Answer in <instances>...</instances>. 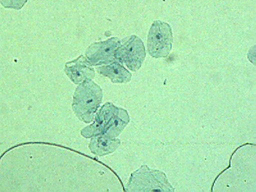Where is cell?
<instances>
[{"instance_id":"1","label":"cell","mask_w":256,"mask_h":192,"mask_svg":"<svg viewBox=\"0 0 256 192\" xmlns=\"http://www.w3.org/2000/svg\"><path fill=\"white\" fill-rule=\"evenodd\" d=\"M104 93L100 86L92 80L78 84L73 96L72 108L80 120L92 122L96 112L100 108Z\"/></svg>"},{"instance_id":"2","label":"cell","mask_w":256,"mask_h":192,"mask_svg":"<svg viewBox=\"0 0 256 192\" xmlns=\"http://www.w3.org/2000/svg\"><path fill=\"white\" fill-rule=\"evenodd\" d=\"M128 192H175L166 173L144 164L130 176Z\"/></svg>"},{"instance_id":"3","label":"cell","mask_w":256,"mask_h":192,"mask_svg":"<svg viewBox=\"0 0 256 192\" xmlns=\"http://www.w3.org/2000/svg\"><path fill=\"white\" fill-rule=\"evenodd\" d=\"M172 28L166 22L156 20L148 34V50L153 58H166L172 48Z\"/></svg>"},{"instance_id":"4","label":"cell","mask_w":256,"mask_h":192,"mask_svg":"<svg viewBox=\"0 0 256 192\" xmlns=\"http://www.w3.org/2000/svg\"><path fill=\"white\" fill-rule=\"evenodd\" d=\"M146 57L144 42L136 36H132L122 40L116 52V60L124 64L132 72L140 70Z\"/></svg>"},{"instance_id":"5","label":"cell","mask_w":256,"mask_h":192,"mask_svg":"<svg viewBox=\"0 0 256 192\" xmlns=\"http://www.w3.org/2000/svg\"><path fill=\"white\" fill-rule=\"evenodd\" d=\"M120 43L121 41L118 38L93 43L86 49V57L92 66L110 64L116 61V52Z\"/></svg>"},{"instance_id":"6","label":"cell","mask_w":256,"mask_h":192,"mask_svg":"<svg viewBox=\"0 0 256 192\" xmlns=\"http://www.w3.org/2000/svg\"><path fill=\"white\" fill-rule=\"evenodd\" d=\"M118 106L110 102L102 105L96 112L92 124L88 126L81 130L80 134L86 138H91L93 136L104 134L110 120Z\"/></svg>"},{"instance_id":"7","label":"cell","mask_w":256,"mask_h":192,"mask_svg":"<svg viewBox=\"0 0 256 192\" xmlns=\"http://www.w3.org/2000/svg\"><path fill=\"white\" fill-rule=\"evenodd\" d=\"M66 74L72 83L79 84L95 77V70L92 64L84 56H80L74 60L66 64Z\"/></svg>"},{"instance_id":"8","label":"cell","mask_w":256,"mask_h":192,"mask_svg":"<svg viewBox=\"0 0 256 192\" xmlns=\"http://www.w3.org/2000/svg\"><path fill=\"white\" fill-rule=\"evenodd\" d=\"M120 144V139L112 138L102 134L92 137L88 148L92 154L96 156H104L115 152Z\"/></svg>"},{"instance_id":"9","label":"cell","mask_w":256,"mask_h":192,"mask_svg":"<svg viewBox=\"0 0 256 192\" xmlns=\"http://www.w3.org/2000/svg\"><path fill=\"white\" fill-rule=\"evenodd\" d=\"M99 74L108 78L114 84H126L132 80V74L123 64L114 61L97 68Z\"/></svg>"},{"instance_id":"10","label":"cell","mask_w":256,"mask_h":192,"mask_svg":"<svg viewBox=\"0 0 256 192\" xmlns=\"http://www.w3.org/2000/svg\"><path fill=\"white\" fill-rule=\"evenodd\" d=\"M130 121V116L126 110L118 107L112 116L104 134L112 138H116L129 124Z\"/></svg>"},{"instance_id":"11","label":"cell","mask_w":256,"mask_h":192,"mask_svg":"<svg viewBox=\"0 0 256 192\" xmlns=\"http://www.w3.org/2000/svg\"><path fill=\"white\" fill-rule=\"evenodd\" d=\"M4 8L20 10L26 3L27 0H0Z\"/></svg>"}]
</instances>
